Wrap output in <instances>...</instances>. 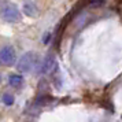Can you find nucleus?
I'll list each match as a JSON object with an SVG mask.
<instances>
[{
  "label": "nucleus",
  "mask_w": 122,
  "mask_h": 122,
  "mask_svg": "<svg viewBox=\"0 0 122 122\" xmlns=\"http://www.w3.org/2000/svg\"><path fill=\"white\" fill-rule=\"evenodd\" d=\"M0 17L7 23H18L22 19V14L14 3L8 0L0 1Z\"/></svg>",
  "instance_id": "obj_1"
},
{
  "label": "nucleus",
  "mask_w": 122,
  "mask_h": 122,
  "mask_svg": "<svg viewBox=\"0 0 122 122\" xmlns=\"http://www.w3.org/2000/svg\"><path fill=\"white\" fill-rule=\"evenodd\" d=\"M37 65H39V55L36 52H26L18 61V70L21 73H29Z\"/></svg>",
  "instance_id": "obj_2"
},
{
  "label": "nucleus",
  "mask_w": 122,
  "mask_h": 122,
  "mask_svg": "<svg viewBox=\"0 0 122 122\" xmlns=\"http://www.w3.org/2000/svg\"><path fill=\"white\" fill-rule=\"evenodd\" d=\"M17 62V52L12 45H4L0 48V63L3 66H14Z\"/></svg>",
  "instance_id": "obj_3"
},
{
  "label": "nucleus",
  "mask_w": 122,
  "mask_h": 122,
  "mask_svg": "<svg viewBox=\"0 0 122 122\" xmlns=\"http://www.w3.org/2000/svg\"><path fill=\"white\" fill-rule=\"evenodd\" d=\"M22 10H23V14L30 17V18H34V17L39 15V8H37V6L34 4L33 1H30V0H26L23 3Z\"/></svg>",
  "instance_id": "obj_4"
},
{
  "label": "nucleus",
  "mask_w": 122,
  "mask_h": 122,
  "mask_svg": "<svg viewBox=\"0 0 122 122\" xmlns=\"http://www.w3.org/2000/svg\"><path fill=\"white\" fill-rule=\"evenodd\" d=\"M55 66H56L55 58H54L52 55H48L44 59V62H43V66H41V69H40V71H41V74H48V73H51L54 69H55Z\"/></svg>",
  "instance_id": "obj_5"
},
{
  "label": "nucleus",
  "mask_w": 122,
  "mask_h": 122,
  "mask_svg": "<svg viewBox=\"0 0 122 122\" xmlns=\"http://www.w3.org/2000/svg\"><path fill=\"white\" fill-rule=\"evenodd\" d=\"M8 82L12 88H21L23 84V78L19 74H10L8 76Z\"/></svg>",
  "instance_id": "obj_6"
},
{
  "label": "nucleus",
  "mask_w": 122,
  "mask_h": 122,
  "mask_svg": "<svg viewBox=\"0 0 122 122\" xmlns=\"http://www.w3.org/2000/svg\"><path fill=\"white\" fill-rule=\"evenodd\" d=\"M1 99H3V102H4V104H7V106H12L14 104V96L10 95V93H4Z\"/></svg>",
  "instance_id": "obj_7"
},
{
  "label": "nucleus",
  "mask_w": 122,
  "mask_h": 122,
  "mask_svg": "<svg viewBox=\"0 0 122 122\" xmlns=\"http://www.w3.org/2000/svg\"><path fill=\"white\" fill-rule=\"evenodd\" d=\"M0 80H1V78H0Z\"/></svg>",
  "instance_id": "obj_8"
}]
</instances>
